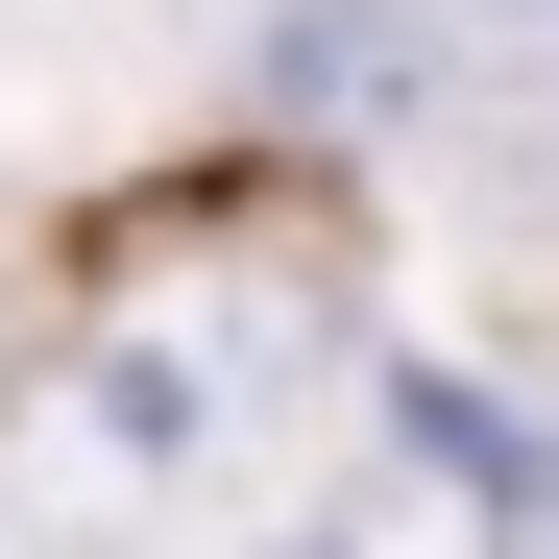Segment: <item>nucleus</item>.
<instances>
[{
	"label": "nucleus",
	"mask_w": 559,
	"mask_h": 559,
	"mask_svg": "<svg viewBox=\"0 0 559 559\" xmlns=\"http://www.w3.org/2000/svg\"><path fill=\"white\" fill-rule=\"evenodd\" d=\"M267 365H293V317H122V341L49 390V438H73V487H170V462L243 438Z\"/></svg>",
	"instance_id": "f257e3e1"
},
{
	"label": "nucleus",
	"mask_w": 559,
	"mask_h": 559,
	"mask_svg": "<svg viewBox=\"0 0 559 559\" xmlns=\"http://www.w3.org/2000/svg\"><path fill=\"white\" fill-rule=\"evenodd\" d=\"M267 98H293V122H414V25H390V0H293Z\"/></svg>",
	"instance_id": "f03ea898"
},
{
	"label": "nucleus",
	"mask_w": 559,
	"mask_h": 559,
	"mask_svg": "<svg viewBox=\"0 0 559 559\" xmlns=\"http://www.w3.org/2000/svg\"><path fill=\"white\" fill-rule=\"evenodd\" d=\"M267 559H365V535H267Z\"/></svg>",
	"instance_id": "7ed1b4c3"
},
{
	"label": "nucleus",
	"mask_w": 559,
	"mask_h": 559,
	"mask_svg": "<svg viewBox=\"0 0 559 559\" xmlns=\"http://www.w3.org/2000/svg\"><path fill=\"white\" fill-rule=\"evenodd\" d=\"M511 559H559V511H535V535H511Z\"/></svg>",
	"instance_id": "20e7f679"
}]
</instances>
